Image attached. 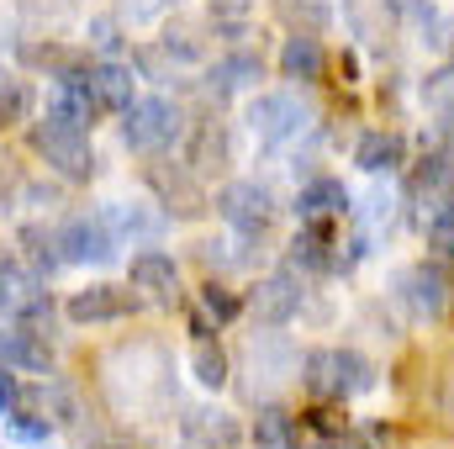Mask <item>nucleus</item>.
<instances>
[{
	"instance_id": "f257e3e1",
	"label": "nucleus",
	"mask_w": 454,
	"mask_h": 449,
	"mask_svg": "<svg viewBox=\"0 0 454 449\" xmlns=\"http://www.w3.org/2000/svg\"><path fill=\"white\" fill-rule=\"evenodd\" d=\"M101 386L116 413H153L169 402V359L153 343H121L101 365Z\"/></svg>"
},
{
	"instance_id": "f03ea898",
	"label": "nucleus",
	"mask_w": 454,
	"mask_h": 449,
	"mask_svg": "<svg viewBox=\"0 0 454 449\" xmlns=\"http://www.w3.org/2000/svg\"><path fill=\"white\" fill-rule=\"evenodd\" d=\"M27 143H32V154L59 180H69V185H90L96 180V148H90V132L85 127H69V122L43 112L37 122H27Z\"/></svg>"
},
{
	"instance_id": "7ed1b4c3",
	"label": "nucleus",
	"mask_w": 454,
	"mask_h": 449,
	"mask_svg": "<svg viewBox=\"0 0 454 449\" xmlns=\"http://www.w3.org/2000/svg\"><path fill=\"white\" fill-rule=\"evenodd\" d=\"M301 386L317 402H348L375 386V365L359 349H312L301 359Z\"/></svg>"
},
{
	"instance_id": "20e7f679",
	"label": "nucleus",
	"mask_w": 454,
	"mask_h": 449,
	"mask_svg": "<svg viewBox=\"0 0 454 449\" xmlns=\"http://www.w3.org/2000/svg\"><path fill=\"white\" fill-rule=\"evenodd\" d=\"M143 185L153 191V201L164 207V217H180V223H201L207 212H212V196H207V180L180 159H164V154H153L148 164H143Z\"/></svg>"
},
{
	"instance_id": "39448f33",
	"label": "nucleus",
	"mask_w": 454,
	"mask_h": 449,
	"mask_svg": "<svg viewBox=\"0 0 454 449\" xmlns=\"http://www.w3.org/2000/svg\"><path fill=\"white\" fill-rule=\"evenodd\" d=\"M185 132V116L175 101H164V96H137L127 112H121V143L132 148V154H169L175 148V138Z\"/></svg>"
},
{
	"instance_id": "423d86ee",
	"label": "nucleus",
	"mask_w": 454,
	"mask_h": 449,
	"mask_svg": "<svg viewBox=\"0 0 454 449\" xmlns=\"http://www.w3.org/2000/svg\"><path fill=\"white\" fill-rule=\"evenodd\" d=\"M396 296H402V307H407L418 323H444L450 307H454V280L439 259H423V264H407V270H402Z\"/></svg>"
},
{
	"instance_id": "0eeeda50",
	"label": "nucleus",
	"mask_w": 454,
	"mask_h": 449,
	"mask_svg": "<svg viewBox=\"0 0 454 449\" xmlns=\"http://www.w3.org/2000/svg\"><path fill=\"white\" fill-rule=\"evenodd\" d=\"M0 318L5 323H32V328H48L53 323V296H48V280L27 264H5L0 270Z\"/></svg>"
},
{
	"instance_id": "6e6552de",
	"label": "nucleus",
	"mask_w": 454,
	"mask_h": 449,
	"mask_svg": "<svg viewBox=\"0 0 454 449\" xmlns=\"http://www.w3.org/2000/svg\"><path fill=\"white\" fill-rule=\"evenodd\" d=\"M301 302H307V291H301V275L286 264V270H275V275H264V280H254V286H248V296H243V312H248L259 328H286V323L301 312Z\"/></svg>"
},
{
	"instance_id": "1a4fd4ad",
	"label": "nucleus",
	"mask_w": 454,
	"mask_h": 449,
	"mask_svg": "<svg viewBox=\"0 0 454 449\" xmlns=\"http://www.w3.org/2000/svg\"><path fill=\"white\" fill-rule=\"evenodd\" d=\"M217 217H223L238 238H264L275 223V196L259 180H227L217 191Z\"/></svg>"
},
{
	"instance_id": "9d476101",
	"label": "nucleus",
	"mask_w": 454,
	"mask_h": 449,
	"mask_svg": "<svg viewBox=\"0 0 454 449\" xmlns=\"http://www.w3.org/2000/svg\"><path fill=\"white\" fill-rule=\"evenodd\" d=\"M59 248H64V264H112L121 238L101 212H74L59 223Z\"/></svg>"
},
{
	"instance_id": "9b49d317",
	"label": "nucleus",
	"mask_w": 454,
	"mask_h": 449,
	"mask_svg": "<svg viewBox=\"0 0 454 449\" xmlns=\"http://www.w3.org/2000/svg\"><path fill=\"white\" fill-rule=\"evenodd\" d=\"M301 127H307V106L291 91H264V96L248 101V132L264 148H280V143L301 138Z\"/></svg>"
},
{
	"instance_id": "f8f14e48",
	"label": "nucleus",
	"mask_w": 454,
	"mask_h": 449,
	"mask_svg": "<svg viewBox=\"0 0 454 449\" xmlns=\"http://www.w3.org/2000/svg\"><path fill=\"white\" fill-rule=\"evenodd\" d=\"M137 307H143V296L132 291V280H127V286L96 280V286H85V291H74V296L64 302V318L80 323V328H96V323H121V318H132Z\"/></svg>"
},
{
	"instance_id": "ddd939ff",
	"label": "nucleus",
	"mask_w": 454,
	"mask_h": 449,
	"mask_svg": "<svg viewBox=\"0 0 454 449\" xmlns=\"http://www.w3.org/2000/svg\"><path fill=\"white\" fill-rule=\"evenodd\" d=\"M286 264L296 275H339V270H348V259L339 254V227L333 223H301V232L286 248Z\"/></svg>"
},
{
	"instance_id": "4468645a",
	"label": "nucleus",
	"mask_w": 454,
	"mask_h": 449,
	"mask_svg": "<svg viewBox=\"0 0 454 449\" xmlns=\"http://www.w3.org/2000/svg\"><path fill=\"white\" fill-rule=\"evenodd\" d=\"M16 59H21V69L48 75V80H69V75H85V69L96 64L90 48L59 43V37H21V43H16Z\"/></svg>"
},
{
	"instance_id": "2eb2a0df",
	"label": "nucleus",
	"mask_w": 454,
	"mask_h": 449,
	"mask_svg": "<svg viewBox=\"0 0 454 449\" xmlns=\"http://www.w3.org/2000/svg\"><path fill=\"white\" fill-rule=\"evenodd\" d=\"M127 280L143 302H159V307H175L180 302V270L164 248H137L132 264H127Z\"/></svg>"
},
{
	"instance_id": "dca6fc26",
	"label": "nucleus",
	"mask_w": 454,
	"mask_h": 449,
	"mask_svg": "<svg viewBox=\"0 0 454 449\" xmlns=\"http://www.w3.org/2000/svg\"><path fill=\"white\" fill-rule=\"evenodd\" d=\"M0 365H11L16 375H53V343L32 323H5L0 328Z\"/></svg>"
},
{
	"instance_id": "f3484780",
	"label": "nucleus",
	"mask_w": 454,
	"mask_h": 449,
	"mask_svg": "<svg viewBox=\"0 0 454 449\" xmlns=\"http://www.w3.org/2000/svg\"><path fill=\"white\" fill-rule=\"evenodd\" d=\"M185 164H191L201 180H217V175H227V164H232V138H227V122H217V116H201V122L191 127Z\"/></svg>"
},
{
	"instance_id": "a211bd4d",
	"label": "nucleus",
	"mask_w": 454,
	"mask_h": 449,
	"mask_svg": "<svg viewBox=\"0 0 454 449\" xmlns=\"http://www.w3.org/2000/svg\"><path fill=\"white\" fill-rule=\"evenodd\" d=\"M90 75V69H85ZM85 75H69V80H53V91H48V116H59V122H69V127H96L106 106L96 101V91H90V80Z\"/></svg>"
},
{
	"instance_id": "6ab92c4d",
	"label": "nucleus",
	"mask_w": 454,
	"mask_h": 449,
	"mask_svg": "<svg viewBox=\"0 0 454 449\" xmlns=\"http://www.w3.org/2000/svg\"><path fill=\"white\" fill-rule=\"evenodd\" d=\"M328 75V48L317 32H291L286 48H280V80L291 85H317Z\"/></svg>"
},
{
	"instance_id": "aec40b11",
	"label": "nucleus",
	"mask_w": 454,
	"mask_h": 449,
	"mask_svg": "<svg viewBox=\"0 0 454 449\" xmlns=\"http://www.w3.org/2000/svg\"><path fill=\"white\" fill-rule=\"evenodd\" d=\"M354 164L364 175H396V169H407V138L396 127H370L354 143Z\"/></svg>"
},
{
	"instance_id": "412c9836",
	"label": "nucleus",
	"mask_w": 454,
	"mask_h": 449,
	"mask_svg": "<svg viewBox=\"0 0 454 449\" xmlns=\"http://www.w3.org/2000/svg\"><path fill=\"white\" fill-rule=\"evenodd\" d=\"M259 80H264V59H259L254 48H227L223 59L207 69V91H212L217 101L248 91V85H259Z\"/></svg>"
},
{
	"instance_id": "4be33fe9",
	"label": "nucleus",
	"mask_w": 454,
	"mask_h": 449,
	"mask_svg": "<svg viewBox=\"0 0 454 449\" xmlns=\"http://www.w3.org/2000/svg\"><path fill=\"white\" fill-rule=\"evenodd\" d=\"M85 80H90L96 101H101L106 112H116V116H121L127 106H132V101H137V69H132L127 59H96Z\"/></svg>"
},
{
	"instance_id": "5701e85b",
	"label": "nucleus",
	"mask_w": 454,
	"mask_h": 449,
	"mask_svg": "<svg viewBox=\"0 0 454 449\" xmlns=\"http://www.w3.org/2000/svg\"><path fill=\"white\" fill-rule=\"evenodd\" d=\"M343 212H348V191H343L339 175H312L296 191V217L301 223H339Z\"/></svg>"
},
{
	"instance_id": "b1692460",
	"label": "nucleus",
	"mask_w": 454,
	"mask_h": 449,
	"mask_svg": "<svg viewBox=\"0 0 454 449\" xmlns=\"http://www.w3.org/2000/svg\"><path fill=\"white\" fill-rule=\"evenodd\" d=\"M450 191H454V154L450 148H434V154H423V159L407 169V196H412V201L439 207Z\"/></svg>"
},
{
	"instance_id": "393cba45",
	"label": "nucleus",
	"mask_w": 454,
	"mask_h": 449,
	"mask_svg": "<svg viewBox=\"0 0 454 449\" xmlns=\"http://www.w3.org/2000/svg\"><path fill=\"white\" fill-rule=\"evenodd\" d=\"M180 429H185V439L201 449H232L243 439V429H238V418L223 413V407H191L185 418H180Z\"/></svg>"
},
{
	"instance_id": "a878e982",
	"label": "nucleus",
	"mask_w": 454,
	"mask_h": 449,
	"mask_svg": "<svg viewBox=\"0 0 454 449\" xmlns=\"http://www.w3.org/2000/svg\"><path fill=\"white\" fill-rule=\"evenodd\" d=\"M301 418L286 413V407H259L254 418V445L259 449H301Z\"/></svg>"
},
{
	"instance_id": "bb28decb",
	"label": "nucleus",
	"mask_w": 454,
	"mask_h": 449,
	"mask_svg": "<svg viewBox=\"0 0 454 449\" xmlns=\"http://www.w3.org/2000/svg\"><path fill=\"white\" fill-rule=\"evenodd\" d=\"M16 243L27 248V259H32V270H37V275H53V270H64L59 227H48V223H27L21 232H16Z\"/></svg>"
},
{
	"instance_id": "cd10ccee",
	"label": "nucleus",
	"mask_w": 454,
	"mask_h": 449,
	"mask_svg": "<svg viewBox=\"0 0 454 449\" xmlns=\"http://www.w3.org/2000/svg\"><path fill=\"white\" fill-rule=\"evenodd\" d=\"M191 375L207 391H223L227 386V349L212 334H196V343H191Z\"/></svg>"
},
{
	"instance_id": "c85d7f7f",
	"label": "nucleus",
	"mask_w": 454,
	"mask_h": 449,
	"mask_svg": "<svg viewBox=\"0 0 454 449\" xmlns=\"http://www.w3.org/2000/svg\"><path fill=\"white\" fill-rule=\"evenodd\" d=\"M270 11L291 27V32H323L333 21V0H270Z\"/></svg>"
},
{
	"instance_id": "c756f323",
	"label": "nucleus",
	"mask_w": 454,
	"mask_h": 449,
	"mask_svg": "<svg viewBox=\"0 0 454 449\" xmlns=\"http://www.w3.org/2000/svg\"><path fill=\"white\" fill-rule=\"evenodd\" d=\"M423 106L439 116V127H444V132H454V59L423 80Z\"/></svg>"
},
{
	"instance_id": "7c9ffc66",
	"label": "nucleus",
	"mask_w": 454,
	"mask_h": 449,
	"mask_svg": "<svg viewBox=\"0 0 454 449\" xmlns=\"http://www.w3.org/2000/svg\"><path fill=\"white\" fill-rule=\"evenodd\" d=\"M101 217L112 223V232L127 243V238H153L159 227H164V217H148L143 207H127V201H112V207H101Z\"/></svg>"
},
{
	"instance_id": "2f4dec72",
	"label": "nucleus",
	"mask_w": 454,
	"mask_h": 449,
	"mask_svg": "<svg viewBox=\"0 0 454 449\" xmlns=\"http://www.w3.org/2000/svg\"><path fill=\"white\" fill-rule=\"evenodd\" d=\"M159 48H164L175 64H201V59H207L201 27H191V21H169V27H164V37H159Z\"/></svg>"
},
{
	"instance_id": "473e14b6",
	"label": "nucleus",
	"mask_w": 454,
	"mask_h": 449,
	"mask_svg": "<svg viewBox=\"0 0 454 449\" xmlns=\"http://www.w3.org/2000/svg\"><path fill=\"white\" fill-rule=\"evenodd\" d=\"M32 116V85L11 69H0V127H16Z\"/></svg>"
},
{
	"instance_id": "72a5a7b5",
	"label": "nucleus",
	"mask_w": 454,
	"mask_h": 449,
	"mask_svg": "<svg viewBox=\"0 0 454 449\" xmlns=\"http://www.w3.org/2000/svg\"><path fill=\"white\" fill-rule=\"evenodd\" d=\"M196 312H201L212 328H223V323H232V318L243 312V296H238V291H227L223 280H207V286H201V307H196Z\"/></svg>"
},
{
	"instance_id": "f704fd0d",
	"label": "nucleus",
	"mask_w": 454,
	"mask_h": 449,
	"mask_svg": "<svg viewBox=\"0 0 454 449\" xmlns=\"http://www.w3.org/2000/svg\"><path fill=\"white\" fill-rule=\"evenodd\" d=\"M301 429H307V434H317V439H328V445H339L343 434H348L343 402H317V407H307V413H301Z\"/></svg>"
},
{
	"instance_id": "c9c22d12",
	"label": "nucleus",
	"mask_w": 454,
	"mask_h": 449,
	"mask_svg": "<svg viewBox=\"0 0 454 449\" xmlns=\"http://www.w3.org/2000/svg\"><path fill=\"white\" fill-rule=\"evenodd\" d=\"M423 227H428V248L450 259V254H454V191L434 207V212H428V217H423Z\"/></svg>"
},
{
	"instance_id": "e433bc0d",
	"label": "nucleus",
	"mask_w": 454,
	"mask_h": 449,
	"mask_svg": "<svg viewBox=\"0 0 454 449\" xmlns=\"http://www.w3.org/2000/svg\"><path fill=\"white\" fill-rule=\"evenodd\" d=\"M21 185H27V175H21V164H16V154L0 143V212L21 196Z\"/></svg>"
},
{
	"instance_id": "4c0bfd02",
	"label": "nucleus",
	"mask_w": 454,
	"mask_h": 449,
	"mask_svg": "<svg viewBox=\"0 0 454 449\" xmlns=\"http://www.w3.org/2000/svg\"><path fill=\"white\" fill-rule=\"evenodd\" d=\"M207 5H212L217 27H243V21H248V11H254V0H207Z\"/></svg>"
},
{
	"instance_id": "58836bf2",
	"label": "nucleus",
	"mask_w": 454,
	"mask_h": 449,
	"mask_svg": "<svg viewBox=\"0 0 454 449\" xmlns=\"http://www.w3.org/2000/svg\"><path fill=\"white\" fill-rule=\"evenodd\" d=\"M21 381H27V375H16L11 365H0V418H11V413H16V397H21Z\"/></svg>"
},
{
	"instance_id": "ea45409f",
	"label": "nucleus",
	"mask_w": 454,
	"mask_h": 449,
	"mask_svg": "<svg viewBox=\"0 0 454 449\" xmlns=\"http://www.w3.org/2000/svg\"><path fill=\"white\" fill-rule=\"evenodd\" d=\"M90 43L101 48V59H116V48H121V37H116V21H90Z\"/></svg>"
},
{
	"instance_id": "a19ab883",
	"label": "nucleus",
	"mask_w": 454,
	"mask_h": 449,
	"mask_svg": "<svg viewBox=\"0 0 454 449\" xmlns=\"http://www.w3.org/2000/svg\"><path fill=\"white\" fill-rule=\"evenodd\" d=\"M444 413H450V418H454V375H450V381H444Z\"/></svg>"
},
{
	"instance_id": "79ce46f5",
	"label": "nucleus",
	"mask_w": 454,
	"mask_h": 449,
	"mask_svg": "<svg viewBox=\"0 0 454 449\" xmlns=\"http://www.w3.org/2000/svg\"><path fill=\"white\" fill-rule=\"evenodd\" d=\"M439 43L450 48V59H454V21H450V27H444V37H439Z\"/></svg>"
},
{
	"instance_id": "37998d69",
	"label": "nucleus",
	"mask_w": 454,
	"mask_h": 449,
	"mask_svg": "<svg viewBox=\"0 0 454 449\" xmlns=\"http://www.w3.org/2000/svg\"><path fill=\"white\" fill-rule=\"evenodd\" d=\"M5 264H11V254H5V243H0V270H5Z\"/></svg>"
},
{
	"instance_id": "c03bdc74",
	"label": "nucleus",
	"mask_w": 454,
	"mask_h": 449,
	"mask_svg": "<svg viewBox=\"0 0 454 449\" xmlns=\"http://www.w3.org/2000/svg\"><path fill=\"white\" fill-rule=\"evenodd\" d=\"M90 449H116V445H90Z\"/></svg>"
}]
</instances>
